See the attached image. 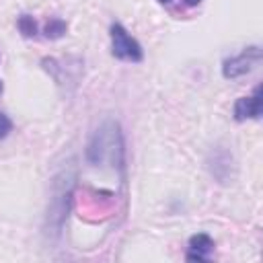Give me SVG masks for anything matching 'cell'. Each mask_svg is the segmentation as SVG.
Here are the masks:
<instances>
[{"label":"cell","mask_w":263,"mask_h":263,"mask_svg":"<svg viewBox=\"0 0 263 263\" xmlns=\"http://www.w3.org/2000/svg\"><path fill=\"white\" fill-rule=\"evenodd\" d=\"M76 181H78V166H76V160L70 156L58 166V171L49 181V199H47L45 222H43L45 234L49 238H58L64 230V224L72 208Z\"/></svg>","instance_id":"1"},{"label":"cell","mask_w":263,"mask_h":263,"mask_svg":"<svg viewBox=\"0 0 263 263\" xmlns=\"http://www.w3.org/2000/svg\"><path fill=\"white\" fill-rule=\"evenodd\" d=\"M84 158L92 166L109 164L119 171L121 177L125 175V142L117 121L107 119L92 132L84 150Z\"/></svg>","instance_id":"2"},{"label":"cell","mask_w":263,"mask_h":263,"mask_svg":"<svg viewBox=\"0 0 263 263\" xmlns=\"http://www.w3.org/2000/svg\"><path fill=\"white\" fill-rule=\"evenodd\" d=\"M109 37H111V55L115 60L132 62V64H138L144 60L142 45L138 43V39L129 35V31L121 23H113L109 27Z\"/></svg>","instance_id":"3"},{"label":"cell","mask_w":263,"mask_h":263,"mask_svg":"<svg viewBox=\"0 0 263 263\" xmlns=\"http://www.w3.org/2000/svg\"><path fill=\"white\" fill-rule=\"evenodd\" d=\"M261 60V47L259 45H251V47H245L240 53L236 55H230L222 62V76L228 78V80H234V78H240L245 74H249L253 70V66Z\"/></svg>","instance_id":"4"},{"label":"cell","mask_w":263,"mask_h":263,"mask_svg":"<svg viewBox=\"0 0 263 263\" xmlns=\"http://www.w3.org/2000/svg\"><path fill=\"white\" fill-rule=\"evenodd\" d=\"M205 166L218 183H228L234 177V158H232V152L224 146H216L210 150Z\"/></svg>","instance_id":"5"},{"label":"cell","mask_w":263,"mask_h":263,"mask_svg":"<svg viewBox=\"0 0 263 263\" xmlns=\"http://www.w3.org/2000/svg\"><path fill=\"white\" fill-rule=\"evenodd\" d=\"M232 115L236 121H247V119H259L261 117V86H255L251 95L238 97Z\"/></svg>","instance_id":"6"},{"label":"cell","mask_w":263,"mask_h":263,"mask_svg":"<svg viewBox=\"0 0 263 263\" xmlns=\"http://www.w3.org/2000/svg\"><path fill=\"white\" fill-rule=\"evenodd\" d=\"M214 238L205 232H197L189 238L187 242V253H185V259L187 261H208L210 255L214 253Z\"/></svg>","instance_id":"7"},{"label":"cell","mask_w":263,"mask_h":263,"mask_svg":"<svg viewBox=\"0 0 263 263\" xmlns=\"http://www.w3.org/2000/svg\"><path fill=\"white\" fill-rule=\"evenodd\" d=\"M66 31H68V23L64 18H58V16L49 18L43 27V33L47 39H62L66 35Z\"/></svg>","instance_id":"8"},{"label":"cell","mask_w":263,"mask_h":263,"mask_svg":"<svg viewBox=\"0 0 263 263\" xmlns=\"http://www.w3.org/2000/svg\"><path fill=\"white\" fill-rule=\"evenodd\" d=\"M16 29H18V33H21L23 37H27V39L37 37V33H39L37 21H35L31 14H21V16L16 18Z\"/></svg>","instance_id":"9"},{"label":"cell","mask_w":263,"mask_h":263,"mask_svg":"<svg viewBox=\"0 0 263 263\" xmlns=\"http://www.w3.org/2000/svg\"><path fill=\"white\" fill-rule=\"evenodd\" d=\"M10 132H12V121H10V117L0 111V142H2L4 138H8Z\"/></svg>","instance_id":"10"},{"label":"cell","mask_w":263,"mask_h":263,"mask_svg":"<svg viewBox=\"0 0 263 263\" xmlns=\"http://www.w3.org/2000/svg\"><path fill=\"white\" fill-rule=\"evenodd\" d=\"M199 2H201V0H183V4H185V6H189V8H191V6H197Z\"/></svg>","instance_id":"11"},{"label":"cell","mask_w":263,"mask_h":263,"mask_svg":"<svg viewBox=\"0 0 263 263\" xmlns=\"http://www.w3.org/2000/svg\"><path fill=\"white\" fill-rule=\"evenodd\" d=\"M156 2H158V4H168L171 0H156Z\"/></svg>","instance_id":"12"},{"label":"cell","mask_w":263,"mask_h":263,"mask_svg":"<svg viewBox=\"0 0 263 263\" xmlns=\"http://www.w3.org/2000/svg\"><path fill=\"white\" fill-rule=\"evenodd\" d=\"M2 90H4V86H2V80H0V95H2Z\"/></svg>","instance_id":"13"}]
</instances>
